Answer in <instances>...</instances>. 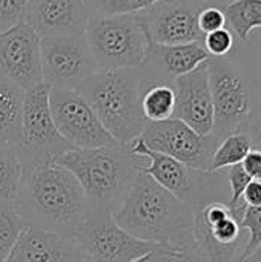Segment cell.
<instances>
[{"label": "cell", "mask_w": 261, "mask_h": 262, "mask_svg": "<svg viewBox=\"0 0 261 262\" xmlns=\"http://www.w3.org/2000/svg\"><path fill=\"white\" fill-rule=\"evenodd\" d=\"M74 149L57 130L49 106V88L42 83L25 91L22 109V140L18 155L22 169L29 170L52 163Z\"/></svg>", "instance_id": "obj_8"}, {"label": "cell", "mask_w": 261, "mask_h": 262, "mask_svg": "<svg viewBox=\"0 0 261 262\" xmlns=\"http://www.w3.org/2000/svg\"><path fill=\"white\" fill-rule=\"evenodd\" d=\"M42 38L22 21L0 32V77L8 78L22 91L43 83Z\"/></svg>", "instance_id": "obj_15"}, {"label": "cell", "mask_w": 261, "mask_h": 262, "mask_svg": "<svg viewBox=\"0 0 261 262\" xmlns=\"http://www.w3.org/2000/svg\"><path fill=\"white\" fill-rule=\"evenodd\" d=\"M31 0H0V32L25 21Z\"/></svg>", "instance_id": "obj_31"}, {"label": "cell", "mask_w": 261, "mask_h": 262, "mask_svg": "<svg viewBox=\"0 0 261 262\" xmlns=\"http://www.w3.org/2000/svg\"><path fill=\"white\" fill-rule=\"evenodd\" d=\"M205 6L200 0H160L137 14L149 41L185 45L203 41L198 14Z\"/></svg>", "instance_id": "obj_14"}, {"label": "cell", "mask_w": 261, "mask_h": 262, "mask_svg": "<svg viewBox=\"0 0 261 262\" xmlns=\"http://www.w3.org/2000/svg\"><path fill=\"white\" fill-rule=\"evenodd\" d=\"M254 149L249 135L243 130L234 132L222 138L209 163L208 172H222L228 167L240 164L245 157Z\"/></svg>", "instance_id": "obj_22"}, {"label": "cell", "mask_w": 261, "mask_h": 262, "mask_svg": "<svg viewBox=\"0 0 261 262\" xmlns=\"http://www.w3.org/2000/svg\"><path fill=\"white\" fill-rule=\"evenodd\" d=\"M237 262H261V244L249 255V256H246L245 259H242V261H237Z\"/></svg>", "instance_id": "obj_38"}, {"label": "cell", "mask_w": 261, "mask_h": 262, "mask_svg": "<svg viewBox=\"0 0 261 262\" xmlns=\"http://www.w3.org/2000/svg\"><path fill=\"white\" fill-rule=\"evenodd\" d=\"M242 166L245 172L249 175L251 180H258L261 181V150L260 149H252L245 160L242 161Z\"/></svg>", "instance_id": "obj_35"}, {"label": "cell", "mask_w": 261, "mask_h": 262, "mask_svg": "<svg viewBox=\"0 0 261 262\" xmlns=\"http://www.w3.org/2000/svg\"><path fill=\"white\" fill-rule=\"evenodd\" d=\"M174 262H209L208 261V258L205 256V253L197 247V246H194V247H191V249H188V250H185L177 259Z\"/></svg>", "instance_id": "obj_37"}, {"label": "cell", "mask_w": 261, "mask_h": 262, "mask_svg": "<svg viewBox=\"0 0 261 262\" xmlns=\"http://www.w3.org/2000/svg\"><path fill=\"white\" fill-rule=\"evenodd\" d=\"M22 173L18 149L0 143V201H15Z\"/></svg>", "instance_id": "obj_25"}, {"label": "cell", "mask_w": 261, "mask_h": 262, "mask_svg": "<svg viewBox=\"0 0 261 262\" xmlns=\"http://www.w3.org/2000/svg\"><path fill=\"white\" fill-rule=\"evenodd\" d=\"M23 95L17 84L0 77V143L18 149L22 140Z\"/></svg>", "instance_id": "obj_20"}, {"label": "cell", "mask_w": 261, "mask_h": 262, "mask_svg": "<svg viewBox=\"0 0 261 262\" xmlns=\"http://www.w3.org/2000/svg\"><path fill=\"white\" fill-rule=\"evenodd\" d=\"M49 106L57 130L74 149L117 144L94 109L75 89H49Z\"/></svg>", "instance_id": "obj_13"}, {"label": "cell", "mask_w": 261, "mask_h": 262, "mask_svg": "<svg viewBox=\"0 0 261 262\" xmlns=\"http://www.w3.org/2000/svg\"><path fill=\"white\" fill-rule=\"evenodd\" d=\"M52 163L78 180L91 207H103L114 213L148 160L117 143L95 149H71Z\"/></svg>", "instance_id": "obj_3"}, {"label": "cell", "mask_w": 261, "mask_h": 262, "mask_svg": "<svg viewBox=\"0 0 261 262\" xmlns=\"http://www.w3.org/2000/svg\"><path fill=\"white\" fill-rule=\"evenodd\" d=\"M140 138L151 150L168 155L200 172H208L218 144L212 134L200 135L175 117L163 121H148Z\"/></svg>", "instance_id": "obj_12"}, {"label": "cell", "mask_w": 261, "mask_h": 262, "mask_svg": "<svg viewBox=\"0 0 261 262\" xmlns=\"http://www.w3.org/2000/svg\"><path fill=\"white\" fill-rule=\"evenodd\" d=\"M72 241L82 262H131L160 247L128 233L115 223L114 213L103 207H91Z\"/></svg>", "instance_id": "obj_9"}, {"label": "cell", "mask_w": 261, "mask_h": 262, "mask_svg": "<svg viewBox=\"0 0 261 262\" xmlns=\"http://www.w3.org/2000/svg\"><path fill=\"white\" fill-rule=\"evenodd\" d=\"M5 262H82L72 239L26 226Z\"/></svg>", "instance_id": "obj_19"}, {"label": "cell", "mask_w": 261, "mask_h": 262, "mask_svg": "<svg viewBox=\"0 0 261 262\" xmlns=\"http://www.w3.org/2000/svg\"><path fill=\"white\" fill-rule=\"evenodd\" d=\"M209 88L214 104V132L220 141L238 132L252 115L257 95L243 69L231 57L208 60Z\"/></svg>", "instance_id": "obj_7"}, {"label": "cell", "mask_w": 261, "mask_h": 262, "mask_svg": "<svg viewBox=\"0 0 261 262\" xmlns=\"http://www.w3.org/2000/svg\"><path fill=\"white\" fill-rule=\"evenodd\" d=\"M209 58L203 41L185 45H160L148 41L143 64L138 68L142 92L158 83L174 84L175 78L194 71Z\"/></svg>", "instance_id": "obj_16"}, {"label": "cell", "mask_w": 261, "mask_h": 262, "mask_svg": "<svg viewBox=\"0 0 261 262\" xmlns=\"http://www.w3.org/2000/svg\"><path fill=\"white\" fill-rule=\"evenodd\" d=\"M225 175H226V181H228V187H229V201H228V206L231 209H237V207H240V206L245 204L242 201V196H243L245 189L248 187V184L252 180L245 172L242 163L240 164H235L232 167H228L225 170Z\"/></svg>", "instance_id": "obj_30"}, {"label": "cell", "mask_w": 261, "mask_h": 262, "mask_svg": "<svg viewBox=\"0 0 261 262\" xmlns=\"http://www.w3.org/2000/svg\"><path fill=\"white\" fill-rule=\"evenodd\" d=\"M88 18L83 0H31L25 14L40 38L83 32Z\"/></svg>", "instance_id": "obj_18"}, {"label": "cell", "mask_w": 261, "mask_h": 262, "mask_svg": "<svg viewBox=\"0 0 261 262\" xmlns=\"http://www.w3.org/2000/svg\"><path fill=\"white\" fill-rule=\"evenodd\" d=\"M14 203L26 226L68 239L74 238L91 212L78 180L55 163L25 170Z\"/></svg>", "instance_id": "obj_1"}, {"label": "cell", "mask_w": 261, "mask_h": 262, "mask_svg": "<svg viewBox=\"0 0 261 262\" xmlns=\"http://www.w3.org/2000/svg\"><path fill=\"white\" fill-rule=\"evenodd\" d=\"M229 57L243 69L257 98H261V28L251 32L246 41H237L235 49Z\"/></svg>", "instance_id": "obj_23"}, {"label": "cell", "mask_w": 261, "mask_h": 262, "mask_svg": "<svg viewBox=\"0 0 261 262\" xmlns=\"http://www.w3.org/2000/svg\"><path fill=\"white\" fill-rule=\"evenodd\" d=\"M26 227L14 201H0V262L6 261Z\"/></svg>", "instance_id": "obj_26"}, {"label": "cell", "mask_w": 261, "mask_h": 262, "mask_svg": "<svg viewBox=\"0 0 261 262\" xmlns=\"http://www.w3.org/2000/svg\"><path fill=\"white\" fill-rule=\"evenodd\" d=\"M126 146L131 154L148 160L146 166L140 170L142 173L152 178L158 186L192 209L211 201H229V195L223 192V189L229 190L228 184H225V170H194L168 155L151 150L140 137Z\"/></svg>", "instance_id": "obj_6"}, {"label": "cell", "mask_w": 261, "mask_h": 262, "mask_svg": "<svg viewBox=\"0 0 261 262\" xmlns=\"http://www.w3.org/2000/svg\"><path fill=\"white\" fill-rule=\"evenodd\" d=\"M43 83L49 89H77L98 72L85 32L42 38Z\"/></svg>", "instance_id": "obj_10"}, {"label": "cell", "mask_w": 261, "mask_h": 262, "mask_svg": "<svg viewBox=\"0 0 261 262\" xmlns=\"http://www.w3.org/2000/svg\"><path fill=\"white\" fill-rule=\"evenodd\" d=\"M226 26V17L223 8L218 6H205L198 14V28L205 34L214 32Z\"/></svg>", "instance_id": "obj_32"}, {"label": "cell", "mask_w": 261, "mask_h": 262, "mask_svg": "<svg viewBox=\"0 0 261 262\" xmlns=\"http://www.w3.org/2000/svg\"><path fill=\"white\" fill-rule=\"evenodd\" d=\"M242 201L246 206H252V207H258L261 206V181L258 180H252L248 187L243 192Z\"/></svg>", "instance_id": "obj_36"}, {"label": "cell", "mask_w": 261, "mask_h": 262, "mask_svg": "<svg viewBox=\"0 0 261 262\" xmlns=\"http://www.w3.org/2000/svg\"><path fill=\"white\" fill-rule=\"evenodd\" d=\"M235 45H237V38L228 26L217 29L214 32L205 34L203 37V46L208 51L211 58L229 57L234 52Z\"/></svg>", "instance_id": "obj_29"}, {"label": "cell", "mask_w": 261, "mask_h": 262, "mask_svg": "<svg viewBox=\"0 0 261 262\" xmlns=\"http://www.w3.org/2000/svg\"><path fill=\"white\" fill-rule=\"evenodd\" d=\"M115 223L132 236L185 252L195 246L194 209L138 172L114 212Z\"/></svg>", "instance_id": "obj_2"}, {"label": "cell", "mask_w": 261, "mask_h": 262, "mask_svg": "<svg viewBox=\"0 0 261 262\" xmlns=\"http://www.w3.org/2000/svg\"><path fill=\"white\" fill-rule=\"evenodd\" d=\"M240 226L246 232L248 238H246L245 247L238 256V261L249 256L261 244V206L258 207L246 206L243 210L242 220H240Z\"/></svg>", "instance_id": "obj_28"}, {"label": "cell", "mask_w": 261, "mask_h": 262, "mask_svg": "<svg viewBox=\"0 0 261 262\" xmlns=\"http://www.w3.org/2000/svg\"><path fill=\"white\" fill-rule=\"evenodd\" d=\"M240 130L249 135L254 149L261 150V98H257L252 115L249 117V120L245 123V126Z\"/></svg>", "instance_id": "obj_33"}, {"label": "cell", "mask_w": 261, "mask_h": 262, "mask_svg": "<svg viewBox=\"0 0 261 262\" xmlns=\"http://www.w3.org/2000/svg\"><path fill=\"white\" fill-rule=\"evenodd\" d=\"M226 26L237 41H246L255 29L261 28V0H231L223 8Z\"/></svg>", "instance_id": "obj_21"}, {"label": "cell", "mask_w": 261, "mask_h": 262, "mask_svg": "<svg viewBox=\"0 0 261 262\" xmlns=\"http://www.w3.org/2000/svg\"><path fill=\"white\" fill-rule=\"evenodd\" d=\"M83 32L98 71L137 69L143 64L149 40L138 14L91 15Z\"/></svg>", "instance_id": "obj_5"}, {"label": "cell", "mask_w": 261, "mask_h": 262, "mask_svg": "<svg viewBox=\"0 0 261 262\" xmlns=\"http://www.w3.org/2000/svg\"><path fill=\"white\" fill-rule=\"evenodd\" d=\"M142 111L146 121H163L172 118L175 111L174 84L158 83L143 89Z\"/></svg>", "instance_id": "obj_24"}, {"label": "cell", "mask_w": 261, "mask_h": 262, "mask_svg": "<svg viewBox=\"0 0 261 262\" xmlns=\"http://www.w3.org/2000/svg\"><path fill=\"white\" fill-rule=\"evenodd\" d=\"M202 3H205L206 6H218V8H225L231 0H200Z\"/></svg>", "instance_id": "obj_39"}, {"label": "cell", "mask_w": 261, "mask_h": 262, "mask_svg": "<svg viewBox=\"0 0 261 262\" xmlns=\"http://www.w3.org/2000/svg\"><path fill=\"white\" fill-rule=\"evenodd\" d=\"M174 117L200 135L214 132V104L209 88L208 61L175 78Z\"/></svg>", "instance_id": "obj_17"}, {"label": "cell", "mask_w": 261, "mask_h": 262, "mask_svg": "<svg viewBox=\"0 0 261 262\" xmlns=\"http://www.w3.org/2000/svg\"><path fill=\"white\" fill-rule=\"evenodd\" d=\"M94 109L103 127L120 144L138 138L146 126L142 111V78L137 69L98 71L75 89Z\"/></svg>", "instance_id": "obj_4"}, {"label": "cell", "mask_w": 261, "mask_h": 262, "mask_svg": "<svg viewBox=\"0 0 261 262\" xmlns=\"http://www.w3.org/2000/svg\"><path fill=\"white\" fill-rule=\"evenodd\" d=\"M183 252H178L175 249L166 247V246H160L154 250H151L149 253L134 259L131 262H174Z\"/></svg>", "instance_id": "obj_34"}, {"label": "cell", "mask_w": 261, "mask_h": 262, "mask_svg": "<svg viewBox=\"0 0 261 262\" xmlns=\"http://www.w3.org/2000/svg\"><path fill=\"white\" fill-rule=\"evenodd\" d=\"M91 15L111 17L122 14H137L160 0H83Z\"/></svg>", "instance_id": "obj_27"}, {"label": "cell", "mask_w": 261, "mask_h": 262, "mask_svg": "<svg viewBox=\"0 0 261 262\" xmlns=\"http://www.w3.org/2000/svg\"><path fill=\"white\" fill-rule=\"evenodd\" d=\"M246 232L225 201H211L194 209V241L209 262H237Z\"/></svg>", "instance_id": "obj_11"}]
</instances>
